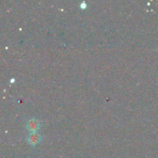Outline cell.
<instances>
[{
    "label": "cell",
    "instance_id": "6da1fadb",
    "mask_svg": "<svg viewBox=\"0 0 158 158\" xmlns=\"http://www.w3.org/2000/svg\"><path fill=\"white\" fill-rule=\"evenodd\" d=\"M40 126H41V123H40V120L35 118L29 119L26 125V128L28 131H30V133L37 132V131L40 128Z\"/></svg>",
    "mask_w": 158,
    "mask_h": 158
},
{
    "label": "cell",
    "instance_id": "7a4b0ae2",
    "mask_svg": "<svg viewBox=\"0 0 158 158\" xmlns=\"http://www.w3.org/2000/svg\"><path fill=\"white\" fill-rule=\"evenodd\" d=\"M42 140V136L37 132H32L28 135V143L32 145H36L40 143Z\"/></svg>",
    "mask_w": 158,
    "mask_h": 158
},
{
    "label": "cell",
    "instance_id": "3957f363",
    "mask_svg": "<svg viewBox=\"0 0 158 158\" xmlns=\"http://www.w3.org/2000/svg\"><path fill=\"white\" fill-rule=\"evenodd\" d=\"M86 6H87V5H86V3L85 2H83L80 4V7L81 8H86Z\"/></svg>",
    "mask_w": 158,
    "mask_h": 158
}]
</instances>
